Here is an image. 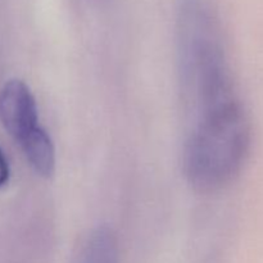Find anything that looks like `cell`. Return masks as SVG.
I'll list each match as a JSON object with an SVG mask.
<instances>
[{"label":"cell","mask_w":263,"mask_h":263,"mask_svg":"<svg viewBox=\"0 0 263 263\" xmlns=\"http://www.w3.org/2000/svg\"><path fill=\"white\" fill-rule=\"evenodd\" d=\"M176 33L182 90L198 121L240 104L226 64L220 21L210 0H179Z\"/></svg>","instance_id":"obj_1"},{"label":"cell","mask_w":263,"mask_h":263,"mask_svg":"<svg viewBox=\"0 0 263 263\" xmlns=\"http://www.w3.org/2000/svg\"><path fill=\"white\" fill-rule=\"evenodd\" d=\"M249 126L241 104L198 121L185 148V172L199 192L230 182L248 154Z\"/></svg>","instance_id":"obj_2"},{"label":"cell","mask_w":263,"mask_h":263,"mask_svg":"<svg viewBox=\"0 0 263 263\" xmlns=\"http://www.w3.org/2000/svg\"><path fill=\"white\" fill-rule=\"evenodd\" d=\"M0 120L18 144L39 127L35 98L30 87L21 80H10L2 89Z\"/></svg>","instance_id":"obj_3"},{"label":"cell","mask_w":263,"mask_h":263,"mask_svg":"<svg viewBox=\"0 0 263 263\" xmlns=\"http://www.w3.org/2000/svg\"><path fill=\"white\" fill-rule=\"evenodd\" d=\"M20 145L33 171L39 176L50 179L55 171V149L49 134L39 126Z\"/></svg>","instance_id":"obj_4"},{"label":"cell","mask_w":263,"mask_h":263,"mask_svg":"<svg viewBox=\"0 0 263 263\" xmlns=\"http://www.w3.org/2000/svg\"><path fill=\"white\" fill-rule=\"evenodd\" d=\"M73 263H118V248L109 229H99L89 236Z\"/></svg>","instance_id":"obj_5"},{"label":"cell","mask_w":263,"mask_h":263,"mask_svg":"<svg viewBox=\"0 0 263 263\" xmlns=\"http://www.w3.org/2000/svg\"><path fill=\"white\" fill-rule=\"evenodd\" d=\"M8 177H9V166L4 154L0 151V186L8 181Z\"/></svg>","instance_id":"obj_6"}]
</instances>
